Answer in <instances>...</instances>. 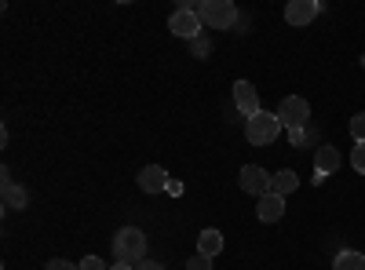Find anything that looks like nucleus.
I'll return each mask as SVG.
<instances>
[{"mask_svg":"<svg viewBox=\"0 0 365 270\" xmlns=\"http://www.w3.org/2000/svg\"><path fill=\"white\" fill-rule=\"evenodd\" d=\"M113 256H117V263L139 266L146 259V234L139 227H120L113 234Z\"/></svg>","mask_w":365,"mask_h":270,"instance_id":"f257e3e1","label":"nucleus"},{"mask_svg":"<svg viewBox=\"0 0 365 270\" xmlns=\"http://www.w3.org/2000/svg\"><path fill=\"white\" fill-rule=\"evenodd\" d=\"M194 11L208 29H230L237 22V8L230 0H201V4H194Z\"/></svg>","mask_w":365,"mask_h":270,"instance_id":"f03ea898","label":"nucleus"},{"mask_svg":"<svg viewBox=\"0 0 365 270\" xmlns=\"http://www.w3.org/2000/svg\"><path fill=\"white\" fill-rule=\"evenodd\" d=\"M245 135H249V142H252V146H270L274 139L282 135V121H278V113L259 110L256 117H249V121H245Z\"/></svg>","mask_w":365,"mask_h":270,"instance_id":"7ed1b4c3","label":"nucleus"},{"mask_svg":"<svg viewBox=\"0 0 365 270\" xmlns=\"http://www.w3.org/2000/svg\"><path fill=\"white\" fill-rule=\"evenodd\" d=\"M201 19H197V11H194V4L190 0H182V4L172 11V19H168V29L175 37H187V41H197L201 37Z\"/></svg>","mask_w":365,"mask_h":270,"instance_id":"20e7f679","label":"nucleus"},{"mask_svg":"<svg viewBox=\"0 0 365 270\" xmlns=\"http://www.w3.org/2000/svg\"><path fill=\"white\" fill-rule=\"evenodd\" d=\"M278 121H282L285 132L307 128V125H311V106H307V99H299V95L282 99V106H278Z\"/></svg>","mask_w":365,"mask_h":270,"instance_id":"39448f33","label":"nucleus"},{"mask_svg":"<svg viewBox=\"0 0 365 270\" xmlns=\"http://www.w3.org/2000/svg\"><path fill=\"white\" fill-rule=\"evenodd\" d=\"M237 183H241V190L252 194V197H267V194H270V175H267L259 165H245V168H241Z\"/></svg>","mask_w":365,"mask_h":270,"instance_id":"423d86ee","label":"nucleus"},{"mask_svg":"<svg viewBox=\"0 0 365 270\" xmlns=\"http://www.w3.org/2000/svg\"><path fill=\"white\" fill-rule=\"evenodd\" d=\"M234 106H237V113L245 117H256L263 106H259V95H256V88H252V81H237L234 84Z\"/></svg>","mask_w":365,"mask_h":270,"instance_id":"0eeeda50","label":"nucleus"},{"mask_svg":"<svg viewBox=\"0 0 365 270\" xmlns=\"http://www.w3.org/2000/svg\"><path fill=\"white\" fill-rule=\"evenodd\" d=\"M336 168H340V150L336 146H318L314 150V187L325 183Z\"/></svg>","mask_w":365,"mask_h":270,"instance_id":"6e6552de","label":"nucleus"},{"mask_svg":"<svg viewBox=\"0 0 365 270\" xmlns=\"http://www.w3.org/2000/svg\"><path fill=\"white\" fill-rule=\"evenodd\" d=\"M318 11L322 8L314 4V0H289V4H285V22L289 26H311Z\"/></svg>","mask_w":365,"mask_h":270,"instance_id":"1a4fd4ad","label":"nucleus"},{"mask_svg":"<svg viewBox=\"0 0 365 270\" xmlns=\"http://www.w3.org/2000/svg\"><path fill=\"white\" fill-rule=\"evenodd\" d=\"M168 172L161 168V165H146L143 172H139V190L143 194H161V190H168Z\"/></svg>","mask_w":365,"mask_h":270,"instance_id":"9d476101","label":"nucleus"},{"mask_svg":"<svg viewBox=\"0 0 365 270\" xmlns=\"http://www.w3.org/2000/svg\"><path fill=\"white\" fill-rule=\"evenodd\" d=\"M0 194H4V208H26L29 204V194L11 179L8 168H4V175H0Z\"/></svg>","mask_w":365,"mask_h":270,"instance_id":"9b49d317","label":"nucleus"},{"mask_svg":"<svg viewBox=\"0 0 365 270\" xmlns=\"http://www.w3.org/2000/svg\"><path fill=\"white\" fill-rule=\"evenodd\" d=\"M256 216H259L263 223H278V219L285 216V197H278V194L259 197V201H256Z\"/></svg>","mask_w":365,"mask_h":270,"instance_id":"f8f14e48","label":"nucleus"},{"mask_svg":"<svg viewBox=\"0 0 365 270\" xmlns=\"http://www.w3.org/2000/svg\"><path fill=\"white\" fill-rule=\"evenodd\" d=\"M197 252L201 256H220L223 252V234L216 230V227H208V230H201V237H197Z\"/></svg>","mask_w":365,"mask_h":270,"instance_id":"ddd939ff","label":"nucleus"},{"mask_svg":"<svg viewBox=\"0 0 365 270\" xmlns=\"http://www.w3.org/2000/svg\"><path fill=\"white\" fill-rule=\"evenodd\" d=\"M296 187H299V175L289 172V168H282L278 175H270V194H278V197H289Z\"/></svg>","mask_w":365,"mask_h":270,"instance_id":"4468645a","label":"nucleus"},{"mask_svg":"<svg viewBox=\"0 0 365 270\" xmlns=\"http://www.w3.org/2000/svg\"><path fill=\"white\" fill-rule=\"evenodd\" d=\"M332 270H365V256L354 252V249H344L336 256V263H332Z\"/></svg>","mask_w":365,"mask_h":270,"instance_id":"2eb2a0df","label":"nucleus"},{"mask_svg":"<svg viewBox=\"0 0 365 270\" xmlns=\"http://www.w3.org/2000/svg\"><path fill=\"white\" fill-rule=\"evenodd\" d=\"M289 142H292V146H311V142H314L311 125H307V128H296V132H289Z\"/></svg>","mask_w":365,"mask_h":270,"instance_id":"dca6fc26","label":"nucleus"},{"mask_svg":"<svg viewBox=\"0 0 365 270\" xmlns=\"http://www.w3.org/2000/svg\"><path fill=\"white\" fill-rule=\"evenodd\" d=\"M351 139L354 142H365V110L351 117Z\"/></svg>","mask_w":365,"mask_h":270,"instance_id":"f3484780","label":"nucleus"},{"mask_svg":"<svg viewBox=\"0 0 365 270\" xmlns=\"http://www.w3.org/2000/svg\"><path fill=\"white\" fill-rule=\"evenodd\" d=\"M351 168L365 175V142H358V146L351 150Z\"/></svg>","mask_w":365,"mask_h":270,"instance_id":"a211bd4d","label":"nucleus"},{"mask_svg":"<svg viewBox=\"0 0 365 270\" xmlns=\"http://www.w3.org/2000/svg\"><path fill=\"white\" fill-rule=\"evenodd\" d=\"M81 270H110V266H106L99 256H84V259H81Z\"/></svg>","mask_w":365,"mask_h":270,"instance_id":"6ab92c4d","label":"nucleus"},{"mask_svg":"<svg viewBox=\"0 0 365 270\" xmlns=\"http://www.w3.org/2000/svg\"><path fill=\"white\" fill-rule=\"evenodd\" d=\"M187 270H212V259H208V256H201V252H197V256H194V259H190V263H187Z\"/></svg>","mask_w":365,"mask_h":270,"instance_id":"aec40b11","label":"nucleus"},{"mask_svg":"<svg viewBox=\"0 0 365 270\" xmlns=\"http://www.w3.org/2000/svg\"><path fill=\"white\" fill-rule=\"evenodd\" d=\"M44 270H77V266H73L70 259H51V263H48Z\"/></svg>","mask_w":365,"mask_h":270,"instance_id":"412c9836","label":"nucleus"},{"mask_svg":"<svg viewBox=\"0 0 365 270\" xmlns=\"http://www.w3.org/2000/svg\"><path fill=\"white\" fill-rule=\"evenodd\" d=\"M208 51H212V48H208V41H205V37H197V41H194V55H197V58H205Z\"/></svg>","mask_w":365,"mask_h":270,"instance_id":"4be33fe9","label":"nucleus"},{"mask_svg":"<svg viewBox=\"0 0 365 270\" xmlns=\"http://www.w3.org/2000/svg\"><path fill=\"white\" fill-rule=\"evenodd\" d=\"M135 270H165V266H161V263H154V259H143Z\"/></svg>","mask_w":365,"mask_h":270,"instance_id":"5701e85b","label":"nucleus"},{"mask_svg":"<svg viewBox=\"0 0 365 270\" xmlns=\"http://www.w3.org/2000/svg\"><path fill=\"white\" fill-rule=\"evenodd\" d=\"M110 270H135V266H128V263H113Z\"/></svg>","mask_w":365,"mask_h":270,"instance_id":"b1692460","label":"nucleus"}]
</instances>
